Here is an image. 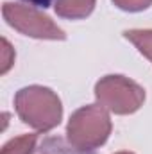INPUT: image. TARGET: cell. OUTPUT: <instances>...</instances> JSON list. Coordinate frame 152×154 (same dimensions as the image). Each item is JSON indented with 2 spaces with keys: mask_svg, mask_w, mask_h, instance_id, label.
Masks as SVG:
<instances>
[{
  "mask_svg": "<svg viewBox=\"0 0 152 154\" xmlns=\"http://www.w3.org/2000/svg\"><path fill=\"white\" fill-rule=\"evenodd\" d=\"M2 43H4V52H5V59H4V65H2V74H5V72L9 70V66H11V61H9V57H7V54L11 52V47H9V43H7V39H4Z\"/></svg>",
  "mask_w": 152,
  "mask_h": 154,
  "instance_id": "9c48e42d",
  "label": "cell"
},
{
  "mask_svg": "<svg viewBox=\"0 0 152 154\" xmlns=\"http://www.w3.org/2000/svg\"><path fill=\"white\" fill-rule=\"evenodd\" d=\"M116 154H134V152H129V151H122V152H116Z\"/></svg>",
  "mask_w": 152,
  "mask_h": 154,
  "instance_id": "8fae6325",
  "label": "cell"
},
{
  "mask_svg": "<svg viewBox=\"0 0 152 154\" xmlns=\"http://www.w3.org/2000/svg\"><path fill=\"white\" fill-rule=\"evenodd\" d=\"M25 2H29V4H32V5H36V7H43V9H47V7L52 5L54 0H25ZM56 2H57V0H56Z\"/></svg>",
  "mask_w": 152,
  "mask_h": 154,
  "instance_id": "30bf717a",
  "label": "cell"
},
{
  "mask_svg": "<svg viewBox=\"0 0 152 154\" xmlns=\"http://www.w3.org/2000/svg\"><path fill=\"white\" fill-rule=\"evenodd\" d=\"M2 14L5 22L20 31L22 34L32 36L38 39H65L66 34L61 27H57L47 14L39 13L38 9L16 4V2H5L2 7Z\"/></svg>",
  "mask_w": 152,
  "mask_h": 154,
  "instance_id": "277c9868",
  "label": "cell"
},
{
  "mask_svg": "<svg viewBox=\"0 0 152 154\" xmlns=\"http://www.w3.org/2000/svg\"><path fill=\"white\" fill-rule=\"evenodd\" d=\"M123 38L129 39L152 63V29H131L123 32Z\"/></svg>",
  "mask_w": 152,
  "mask_h": 154,
  "instance_id": "8992f818",
  "label": "cell"
},
{
  "mask_svg": "<svg viewBox=\"0 0 152 154\" xmlns=\"http://www.w3.org/2000/svg\"><path fill=\"white\" fill-rule=\"evenodd\" d=\"M36 134H23L4 145L0 154H32L36 149Z\"/></svg>",
  "mask_w": 152,
  "mask_h": 154,
  "instance_id": "52a82bcc",
  "label": "cell"
},
{
  "mask_svg": "<svg viewBox=\"0 0 152 154\" xmlns=\"http://www.w3.org/2000/svg\"><path fill=\"white\" fill-rule=\"evenodd\" d=\"M111 118L100 104H88L79 108L68 120L66 140L81 151H93L106 143L111 134Z\"/></svg>",
  "mask_w": 152,
  "mask_h": 154,
  "instance_id": "7a4b0ae2",
  "label": "cell"
},
{
  "mask_svg": "<svg viewBox=\"0 0 152 154\" xmlns=\"http://www.w3.org/2000/svg\"><path fill=\"white\" fill-rule=\"evenodd\" d=\"M54 7H56L57 16L79 20V18H86L88 14H91L95 7V0H57Z\"/></svg>",
  "mask_w": 152,
  "mask_h": 154,
  "instance_id": "5b68a950",
  "label": "cell"
},
{
  "mask_svg": "<svg viewBox=\"0 0 152 154\" xmlns=\"http://www.w3.org/2000/svg\"><path fill=\"white\" fill-rule=\"evenodd\" d=\"M14 108L18 116L39 133H47L59 125L63 106L59 97L45 86H25L14 95Z\"/></svg>",
  "mask_w": 152,
  "mask_h": 154,
  "instance_id": "6da1fadb",
  "label": "cell"
},
{
  "mask_svg": "<svg viewBox=\"0 0 152 154\" xmlns=\"http://www.w3.org/2000/svg\"><path fill=\"white\" fill-rule=\"evenodd\" d=\"M95 97L114 115H131L145 102V90L123 75H106L95 84Z\"/></svg>",
  "mask_w": 152,
  "mask_h": 154,
  "instance_id": "3957f363",
  "label": "cell"
},
{
  "mask_svg": "<svg viewBox=\"0 0 152 154\" xmlns=\"http://www.w3.org/2000/svg\"><path fill=\"white\" fill-rule=\"evenodd\" d=\"M113 2L116 7L129 11V13H138V11H143L149 5H152V0H113Z\"/></svg>",
  "mask_w": 152,
  "mask_h": 154,
  "instance_id": "ba28073f",
  "label": "cell"
}]
</instances>
